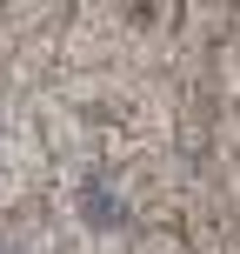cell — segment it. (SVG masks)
<instances>
[{
    "mask_svg": "<svg viewBox=\"0 0 240 254\" xmlns=\"http://www.w3.org/2000/svg\"><path fill=\"white\" fill-rule=\"evenodd\" d=\"M80 207H87V221H100V228H114V221H120V201H114V194H100V188L80 194Z\"/></svg>",
    "mask_w": 240,
    "mask_h": 254,
    "instance_id": "6da1fadb",
    "label": "cell"
}]
</instances>
